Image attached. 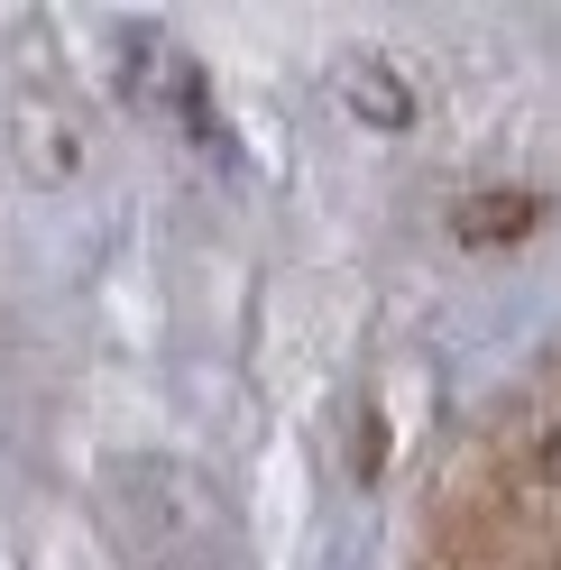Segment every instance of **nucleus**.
<instances>
[{"instance_id": "1", "label": "nucleus", "mask_w": 561, "mask_h": 570, "mask_svg": "<svg viewBox=\"0 0 561 570\" xmlns=\"http://www.w3.org/2000/svg\"><path fill=\"white\" fill-rule=\"evenodd\" d=\"M111 479L129 488V497H111V524H120V543L148 561V570L213 561V543H222V497L203 488L194 470H175V460H120Z\"/></svg>"}, {"instance_id": "2", "label": "nucleus", "mask_w": 561, "mask_h": 570, "mask_svg": "<svg viewBox=\"0 0 561 570\" xmlns=\"http://www.w3.org/2000/svg\"><path fill=\"white\" fill-rule=\"evenodd\" d=\"M120 47H129V65H138V92H148L157 101V111L166 120H185L194 138H203V148H230V129H222V111H213V83H203V65L185 56V47H175V38H157V28H120Z\"/></svg>"}, {"instance_id": "3", "label": "nucleus", "mask_w": 561, "mask_h": 570, "mask_svg": "<svg viewBox=\"0 0 561 570\" xmlns=\"http://www.w3.org/2000/svg\"><path fill=\"white\" fill-rule=\"evenodd\" d=\"M515 230H534V203H524V194H479V203H461V239H515Z\"/></svg>"}, {"instance_id": "4", "label": "nucleus", "mask_w": 561, "mask_h": 570, "mask_svg": "<svg viewBox=\"0 0 561 570\" xmlns=\"http://www.w3.org/2000/svg\"><path fill=\"white\" fill-rule=\"evenodd\" d=\"M543 488H552V507H561V433L543 442Z\"/></svg>"}]
</instances>
